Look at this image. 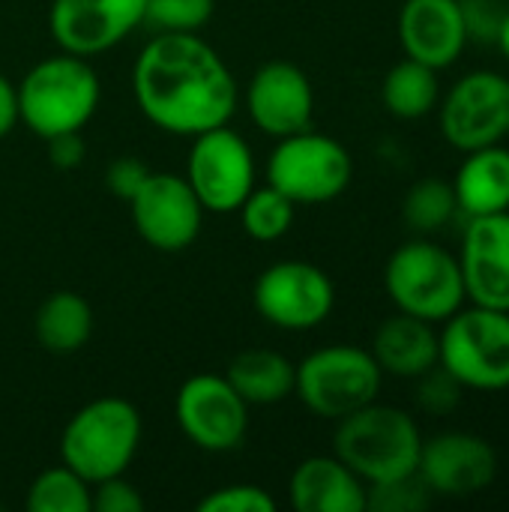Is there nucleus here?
<instances>
[{"mask_svg": "<svg viewBox=\"0 0 509 512\" xmlns=\"http://www.w3.org/2000/svg\"><path fill=\"white\" fill-rule=\"evenodd\" d=\"M132 96L156 129L195 138L234 117L240 87L219 51L198 33H156L135 57Z\"/></svg>", "mask_w": 509, "mask_h": 512, "instance_id": "f257e3e1", "label": "nucleus"}, {"mask_svg": "<svg viewBox=\"0 0 509 512\" xmlns=\"http://www.w3.org/2000/svg\"><path fill=\"white\" fill-rule=\"evenodd\" d=\"M423 432L417 420L378 399L336 420L333 456H339L366 486L417 474Z\"/></svg>", "mask_w": 509, "mask_h": 512, "instance_id": "f03ea898", "label": "nucleus"}, {"mask_svg": "<svg viewBox=\"0 0 509 512\" xmlns=\"http://www.w3.org/2000/svg\"><path fill=\"white\" fill-rule=\"evenodd\" d=\"M18 87V117L42 141L63 132H81L102 99L99 75L87 57L60 51L39 60Z\"/></svg>", "mask_w": 509, "mask_h": 512, "instance_id": "7ed1b4c3", "label": "nucleus"}, {"mask_svg": "<svg viewBox=\"0 0 509 512\" xmlns=\"http://www.w3.org/2000/svg\"><path fill=\"white\" fill-rule=\"evenodd\" d=\"M141 414L120 396H99L78 408L60 435V462L90 486L126 474L141 447Z\"/></svg>", "mask_w": 509, "mask_h": 512, "instance_id": "20e7f679", "label": "nucleus"}, {"mask_svg": "<svg viewBox=\"0 0 509 512\" xmlns=\"http://www.w3.org/2000/svg\"><path fill=\"white\" fill-rule=\"evenodd\" d=\"M384 288L396 312L429 324L447 321L468 300L459 258L426 237L408 240L390 255L384 267Z\"/></svg>", "mask_w": 509, "mask_h": 512, "instance_id": "39448f33", "label": "nucleus"}, {"mask_svg": "<svg viewBox=\"0 0 509 512\" xmlns=\"http://www.w3.org/2000/svg\"><path fill=\"white\" fill-rule=\"evenodd\" d=\"M438 363L465 390H509V312L462 306L438 333Z\"/></svg>", "mask_w": 509, "mask_h": 512, "instance_id": "423d86ee", "label": "nucleus"}, {"mask_svg": "<svg viewBox=\"0 0 509 512\" xmlns=\"http://www.w3.org/2000/svg\"><path fill=\"white\" fill-rule=\"evenodd\" d=\"M384 372L372 351L357 345H324L297 363L294 396L321 420H342L381 393Z\"/></svg>", "mask_w": 509, "mask_h": 512, "instance_id": "0eeeda50", "label": "nucleus"}, {"mask_svg": "<svg viewBox=\"0 0 509 512\" xmlns=\"http://www.w3.org/2000/svg\"><path fill=\"white\" fill-rule=\"evenodd\" d=\"M276 141L267 159V183L297 207L336 201L351 186L354 159L342 141L312 126Z\"/></svg>", "mask_w": 509, "mask_h": 512, "instance_id": "6e6552de", "label": "nucleus"}, {"mask_svg": "<svg viewBox=\"0 0 509 512\" xmlns=\"http://www.w3.org/2000/svg\"><path fill=\"white\" fill-rule=\"evenodd\" d=\"M252 306L270 327L306 333L330 318L336 306V288L318 264L276 261L255 279Z\"/></svg>", "mask_w": 509, "mask_h": 512, "instance_id": "1a4fd4ad", "label": "nucleus"}, {"mask_svg": "<svg viewBox=\"0 0 509 512\" xmlns=\"http://www.w3.org/2000/svg\"><path fill=\"white\" fill-rule=\"evenodd\" d=\"M183 177L207 213H237L255 189V153L249 141L225 123L192 138Z\"/></svg>", "mask_w": 509, "mask_h": 512, "instance_id": "9d476101", "label": "nucleus"}, {"mask_svg": "<svg viewBox=\"0 0 509 512\" xmlns=\"http://www.w3.org/2000/svg\"><path fill=\"white\" fill-rule=\"evenodd\" d=\"M438 117L444 141L462 153L501 144L509 135V78L495 69L462 75L438 102Z\"/></svg>", "mask_w": 509, "mask_h": 512, "instance_id": "9b49d317", "label": "nucleus"}, {"mask_svg": "<svg viewBox=\"0 0 509 512\" xmlns=\"http://www.w3.org/2000/svg\"><path fill=\"white\" fill-rule=\"evenodd\" d=\"M180 432L204 453H231L246 441L249 405L225 375L201 372L183 381L174 399Z\"/></svg>", "mask_w": 509, "mask_h": 512, "instance_id": "f8f14e48", "label": "nucleus"}, {"mask_svg": "<svg viewBox=\"0 0 509 512\" xmlns=\"http://www.w3.org/2000/svg\"><path fill=\"white\" fill-rule=\"evenodd\" d=\"M138 237L159 252L189 249L204 225V207L183 174L150 171L144 186L129 201Z\"/></svg>", "mask_w": 509, "mask_h": 512, "instance_id": "ddd939ff", "label": "nucleus"}, {"mask_svg": "<svg viewBox=\"0 0 509 512\" xmlns=\"http://www.w3.org/2000/svg\"><path fill=\"white\" fill-rule=\"evenodd\" d=\"M420 480L441 498H474L498 477L495 447L474 432H441L423 441Z\"/></svg>", "mask_w": 509, "mask_h": 512, "instance_id": "4468645a", "label": "nucleus"}, {"mask_svg": "<svg viewBox=\"0 0 509 512\" xmlns=\"http://www.w3.org/2000/svg\"><path fill=\"white\" fill-rule=\"evenodd\" d=\"M147 0H51L48 27L60 51L96 57L144 24Z\"/></svg>", "mask_w": 509, "mask_h": 512, "instance_id": "2eb2a0df", "label": "nucleus"}, {"mask_svg": "<svg viewBox=\"0 0 509 512\" xmlns=\"http://www.w3.org/2000/svg\"><path fill=\"white\" fill-rule=\"evenodd\" d=\"M249 120L270 138H285L312 126L315 87L291 60H267L246 84Z\"/></svg>", "mask_w": 509, "mask_h": 512, "instance_id": "dca6fc26", "label": "nucleus"}, {"mask_svg": "<svg viewBox=\"0 0 509 512\" xmlns=\"http://www.w3.org/2000/svg\"><path fill=\"white\" fill-rule=\"evenodd\" d=\"M456 258L468 300L509 312V210L468 219Z\"/></svg>", "mask_w": 509, "mask_h": 512, "instance_id": "f3484780", "label": "nucleus"}, {"mask_svg": "<svg viewBox=\"0 0 509 512\" xmlns=\"http://www.w3.org/2000/svg\"><path fill=\"white\" fill-rule=\"evenodd\" d=\"M399 42L411 60L438 72L453 66L471 42L459 0H405L399 9Z\"/></svg>", "mask_w": 509, "mask_h": 512, "instance_id": "a211bd4d", "label": "nucleus"}, {"mask_svg": "<svg viewBox=\"0 0 509 512\" xmlns=\"http://www.w3.org/2000/svg\"><path fill=\"white\" fill-rule=\"evenodd\" d=\"M297 512H366V483L339 456H309L291 474Z\"/></svg>", "mask_w": 509, "mask_h": 512, "instance_id": "6ab92c4d", "label": "nucleus"}, {"mask_svg": "<svg viewBox=\"0 0 509 512\" xmlns=\"http://www.w3.org/2000/svg\"><path fill=\"white\" fill-rule=\"evenodd\" d=\"M369 351L384 375L414 381L438 366V333L435 324L396 312L381 321Z\"/></svg>", "mask_w": 509, "mask_h": 512, "instance_id": "aec40b11", "label": "nucleus"}, {"mask_svg": "<svg viewBox=\"0 0 509 512\" xmlns=\"http://www.w3.org/2000/svg\"><path fill=\"white\" fill-rule=\"evenodd\" d=\"M459 213L468 219L509 210V150L504 144L465 153L453 180Z\"/></svg>", "mask_w": 509, "mask_h": 512, "instance_id": "412c9836", "label": "nucleus"}, {"mask_svg": "<svg viewBox=\"0 0 509 512\" xmlns=\"http://www.w3.org/2000/svg\"><path fill=\"white\" fill-rule=\"evenodd\" d=\"M225 378L246 405H279L294 396L297 363L273 348H246L231 360Z\"/></svg>", "mask_w": 509, "mask_h": 512, "instance_id": "4be33fe9", "label": "nucleus"}, {"mask_svg": "<svg viewBox=\"0 0 509 512\" xmlns=\"http://www.w3.org/2000/svg\"><path fill=\"white\" fill-rule=\"evenodd\" d=\"M33 333L45 351L75 354L93 336V309L78 291H54L39 303Z\"/></svg>", "mask_w": 509, "mask_h": 512, "instance_id": "5701e85b", "label": "nucleus"}, {"mask_svg": "<svg viewBox=\"0 0 509 512\" xmlns=\"http://www.w3.org/2000/svg\"><path fill=\"white\" fill-rule=\"evenodd\" d=\"M384 108L399 120H420L432 114L441 102V84L438 69L420 63V60H399L381 84Z\"/></svg>", "mask_w": 509, "mask_h": 512, "instance_id": "b1692460", "label": "nucleus"}, {"mask_svg": "<svg viewBox=\"0 0 509 512\" xmlns=\"http://www.w3.org/2000/svg\"><path fill=\"white\" fill-rule=\"evenodd\" d=\"M456 213H459V204H456L453 183H447L441 177H423V180H417L405 192V201H402L405 225L414 234H420V237L441 231Z\"/></svg>", "mask_w": 509, "mask_h": 512, "instance_id": "393cba45", "label": "nucleus"}, {"mask_svg": "<svg viewBox=\"0 0 509 512\" xmlns=\"http://www.w3.org/2000/svg\"><path fill=\"white\" fill-rule=\"evenodd\" d=\"M30 512H90V483L69 465L45 468L27 489Z\"/></svg>", "mask_w": 509, "mask_h": 512, "instance_id": "a878e982", "label": "nucleus"}, {"mask_svg": "<svg viewBox=\"0 0 509 512\" xmlns=\"http://www.w3.org/2000/svg\"><path fill=\"white\" fill-rule=\"evenodd\" d=\"M294 210H297V204L267 183L261 189H252L246 195V201L240 204L237 213H240L243 231L252 240H258V243H276V240H282L291 231Z\"/></svg>", "mask_w": 509, "mask_h": 512, "instance_id": "bb28decb", "label": "nucleus"}, {"mask_svg": "<svg viewBox=\"0 0 509 512\" xmlns=\"http://www.w3.org/2000/svg\"><path fill=\"white\" fill-rule=\"evenodd\" d=\"M216 0H147L144 24L156 33H195L213 18Z\"/></svg>", "mask_w": 509, "mask_h": 512, "instance_id": "cd10ccee", "label": "nucleus"}, {"mask_svg": "<svg viewBox=\"0 0 509 512\" xmlns=\"http://www.w3.org/2000/svg\"><path fill=\"white\" fill-rule=\"evenodd\" d=\"M432 498L435 495L420 480V474L366 486V510L375 512H420L432 504Z\"/></svg>", "mask_w": 509, "mask_h": 512, "instance_id": "c85d7f7f", "label": "nucleus"}, {"mask_svg": "<svg viewBox=\"0 0 509 512\" xmlns=\"http://www.w3.org/2000/svg\"><path fill=\"white\" fill-rule=\"evenodd\" d=\"M417 381V408L432 414V417H444V414H453L462 402V384L438 363L432 366L426 375L414 378Z\"/></svg>", "mask_w": 509, "mask_h": 512, "instance_id": "c756f323", "label": "nucleus"}, {"mask_svg": "<svg viewBox=\"0 0 509 512\" xmlns=\"http://www.w3.org/2000/svg\"><path fill=\"white\" fill-rule=\"evenodd\" d=\"M276 507V498L255 483L222 486L198 501V512H276Z\"/></svg>", "mask_w": 509, "mask_h": 512, "instance_id": "7c9ffc66", "label": "nucleus"}, {"mask_svg": "<svg viewBox=\"0 0 509 512\" xmlns=\"http://www.w3.org/2000/svg\"><path fill=\"white\" fill-rule=\"evenodd\" d=\"M144 498L141 492L123 480V474L99 480L90 486V512H141Z\"/></svg>", "mask_w": 509, "mask_h": 512, "instance_id": "2f4dec72", "label": "nucleus"}, {"mask_svg": "<svg viewBox=\"0 0 509 512\" xmlns=\"http://www.w3.org/2000/svg\"><path fill=\"white\" fill-rule=\"evenodd\" d=\"M465 30L471 42H492L498 39L501 21L507 15V6L501 0H459Z\"/></svg>", "mask_w": 509, "mask_h": 512, "instance_id": "473e14b6", "label": "nucleus"}, {"mask_svg": "<svg viewBox=\"0 0 509 512\" xmlns=\"http://www.w3.org/2000/svg\"><path fill=\"white\" fill-rule=\"evenodd\" d=\"M147 174H150V168H147L141 159H135V156H120V159H114V162L108 165V171H105V186H108V192H111L114 198H120V201L129 204V201L135 198V192L144 186Z\"/></svg>", "mask_w": 509, "mask_h": 512, "instance_id": "72a5a7b5", "label": "nucleus"}, {"mask_svg": "<svg viewBox=\"0 0 509 512\" xmlns=\"http://www.w3.org/2000/svg\"><path fill=\"white\" fill-rule=\"evenodd\" d=\"M45 144H48V162H51L54 168H60V171H72V168H78V165L84 162L87 147H84L81 132L51 135V138H45Z\"/></svg>", "mask_w": 509, "mask_h": 512, "instance_id": "f704fd0d", "label": "nucleus"}, {"mask_svg": "<svg viewBox=\"0 0 509 512\" xmlns=\"http://www.w3.org/2000/svg\"><path fill=\"white\" fill-rule=\"evenodd\" d=\"M15 123H21L18 117V87L0 72V138H6Z\"/></svg>", "mask_w": 509, "mask_h": 512, "instance_id": "c9c22d12", "label": "nucleus"}, {"mask_svg": "<svg viewBox=\"0 0 509 512\" xmlns=\"http://www.w3.org/2000/svg\"><path fill=\"white\" fill-rule=\"evenodd\" d=\"M495 45L501 48V54L509 60V9L507 15H504V21H501V30H498V39H495Z\"/></svg>", "mask_w": 509, "mask_h": 512, "instance_id": "e433bc0d", "label": "nucleus"}]
</instances>
